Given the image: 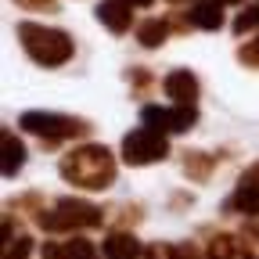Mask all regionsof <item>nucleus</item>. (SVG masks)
<instances>
[{
    "label": "nucleus",
    "instance_id": "obj_1",
    "mask_svg": "<svg viewBox=\"0 0 259 259\" xmlns=\"http://www.w3.org/2000/svg\"><path fill=\"white\" fill-rule=\"evenodd\" d=\"M61 177L83 191H105L115 180V158L101 144H83L61 158Z\"/></svg>",
    "mask_w": 259,
    "mask_h": 259
},
{
    "label": "nucleus",
    "instance_id": "obj_2",
    "mask_svg": "<svg viewBox=\"0 0 259 259\" xmlns=\"http://www.w3.org/2000/svg\"><path fill=\"white\" fill-rule=\"evenodd\" d=\"M18 40H22L25 54L36 61V65H47V69H54V65H61V61L72 58V40H69V32H61V29H47V25H36V22H22L18 25Z\"/></svg>",
    "mask_w": 259,
    "mask_h": 259
},
{
    "label": "nucleus",
    "instance_id": "obj_3",
    "mask_svg": "<svg viewBox=\"0 0 259 259\" xmlns=\"http://www.w3.org/2000/svg\"><path fill=\"white\" fill-rule=\"evenodd\" d=\"M97 223H101V209L79 198H65L51 212L40 216L44 231H87V227H97Z\"/></svg>",
    "mask_w": 259,
    "mask_h": 259
},
{
    "label": "nucleus",
    "instance_id": "obj_4",
    "mask_svg": "<svg viewBox=\"0 0 259 259\" xmlns=\"http://www.w3.org/2000/svg\"><path fill=\"white\" fill-rule=\"evenodd\" d=\"M169 155V144H166V134L162 130H134V134H126L122 141V162L126 166H148V162H162Z\"/></svg>",
    "mask_w": 259,
    "mask_h": 259
},
{
    "label": "nucleus",
    "instance_id": "obj_5",
    "mask_svg": "<svg viewBox=\"0 0 259 259\" xmlns=\"http://www.w3.org/2000/svg\"><path fill=\"white\" fill-rule=\"evenodd\" d=\"M22 130H29V134L36 137H47V141H65V137H79L87 134V122L79 119H69V115H58V112H25L22 119Z\"/></svg>",
    "mask_w": 259,
    "mask_h": 259
},
{
    "label": "nucleus",
    "instance_id": "obj_6",
    "mask_svg": "<svg viewBox=\"0 0 259 259\" xmlns=\"http://www.w3.org/2000/svg\"><path fill=\"white\" fill-rule=\"evenodd\" d=\"M144 126L151 130H162V134H184V130L194 126V105H177V108H162V105H148L141 112Z\"/></svg>",
    "mask_w": 259,
    "mask_h": 259
},
{
    "label": "nucleus",
    "instance_id": "obj_7",
    "mask_svg": "<svg viewBox=\"0 0 259 259\" xmlns=\"http://www.w3.org/2000/svg\"><path fill=\"white\" fill-rule=\"evenodd\" d=\"M231 205H234L238 212H245V216H259V166H255L252 173L241 177V184H238V191H234Z\"/></svg>",
    "mask_w": 259,
    "mask_h": 259
},
{
    "label": "nucleus",
    "instance_id": "obj_8",
    "mask_svg": "<svg viewBox=\"0 0 259 259\" xmlns=\"http://www.w3.org/2000/svg\"><path fill=\"white\" fill-rule=\"evenodd\" d=\"M166 94L177 105H194V97H198V79H194L187 69H177V72L166 76Z\"/></svg>",
    "mask_w": 259,
    "mask_h": 259
},
{
    "label": "nucleus",
    "instance_id": "obj_9",
    "mask_svg": "<svg viewBox=\"0 0 259 259\" xmlns=\"http://www.w3.org/2000/svg\"><path fill=\"white\" fill-rule=\"evenodd\" d=\"M141 241L126 231H115L105 238V259H141Z\"/></svg>",
    "mask_w": 259,
    "mask_h": 259
},
{
    "label": "nucleus",
    "instance_id": "obj_10",
    "mask_svg": "<svg viewBox=\"0 0 259 259\" xmlns=\"http://www.w3.org/2000/svg\"><path fill=\"white\" fill-rule=\"evenodd\" d=\"M209 259H252V252L238 234H216L209 241Z\"/></svg>",
    "mask_w": 259,
    "mask_h": 259
},
{
    "label": "nucleus",
    "instance_id": "obj_11",
    "mask_svg": "<svg viewBox=\"0 0 259 259\" xmlns=\"http://www.w3.org/2000/svg\"><path fill=\"white\" fill-rule=\"evenodd\" d=\"M97 18H101L112 32H126L134 15H130V4L126 0H105V4H97Z\"/></svg>",
    "mask_w": 259,
    "mask_h": 259
},
{
    "label": "nucleus",
    "instance_id": "obj_12",
    "mask_svg": "<svg viewBox=\"0 0 259 259\" xmlns=\"http://www.w3.org/2000/svg\"><path fill=\"white\" fill-rule=\"evenodd\" d=\"M191 25L198 29H220L223 25V4H216V0H202V4L191 8Z\"/></svg>",
    "mask_w": 259,
    "mask_h": 259
},
{
    "label": "nucleus",
    "instance_id": "obj_13",
    "mask_svg": "<svg viewBox=\"0 0 259 259\" xmlns=\"http://www.w3.org/2000/svg\"><path fill=\"white\" fill-rule=\"evenodd\" d=\"M22 162H25L22 141L11 134V130H4V177H15V173L22 169Z\"/></svg>",
    "mask_w": 259,
    "mask_h": 259
},
{
    "label": "nucleus",
    "instance_id": "obj_14",
    "mask_svg": "<svg viewBox=\"0 0 259 259\" xmlns=\"http://www.w3.org/2000/svg\"><path fill=\"white\" fill-rule=\"evenodd\" d=\"M166 36H169V22H166V18H148V22L137 29V40H141L144 47L166 44Z\"/></svg>",
    "mask_w": 259,
    "mask_h": 259
},
{
    "label": "nucleus",
    "instance_id": "obj_15",
    "mask_svg": "<svg viewBox=\"0 0 259 259\" xmlns=\"http://www.w3.org/2000/svg\"><path fill=\"white\" fill-rule=\"evenodd\" d=\"M144 259H198V252L191 245H162V241H155V245L144 248Z\"/></svg>",
    "mask_w": 259,
    "mask_h": 259
},
{
    "label": "nucleus",
    "instance_id": "obj_16",
    "mask_svg": "<svg viewBox=\"0 0 259 259\" xmlns=\"http://www.w3.org/2000/svg\"><path fill=\"white\" fill-rule=\"evenodd\" d=\"M61 259H101V255H97V248L87 238H72L61 245Z\"/></svg>",
    "mask_w": 259,
    "mask_h": 259
},
{
    "label": "nucleus",
    "instance_id": "obj_17",
    "mask_svg": "<svg viewBox=\"0 0 259 259\" xmlns=\"http://www.w3.org/2000/svg\"><path fill=\"white\" fill-rule=\"evenodd\" d=\"M252 29H259V4L245 8V11L234 18V32H252Z\"/></svg>",
    "mask_w": 259,
    "mask_h": 259
},
{
    "label": "nucleus",
    "instance_id": "obj_18",
    "mask_svg": "<svg viewBox=\"0 0 259 259\" xmlns=\"http://www.w3.org/2000/svg\"><path fill=\"white\" fill-rule=\"evenodd\" d=\"M29 252H32V241H29V238H18V241L8 238V241H4V259H25Z\"/></svg>",
    "mask_w": 259,
    "mask_h": 259
},
{
    "label": "nucleus",
    "instance_id": "obj_19",
    "mask_svg": "<svg viewBox=\"0 0 259 259\" xmlns=\"http://www.w3.org/2000/svg\"><path fill=\"white\" fill-rule=\"evenodd\" d=\"M241 61H245V65H255V69H259V36L248 40V44L241 47Z\"/></svg>",
    "mask_w": 259,
    "mask_h": 259
},
{
    "label": "nucleus",
    "instance_id": "obj_20",
    "mask_svg": "<svg viewBox=\"0 0 259 259\" xmlns=\"http://www.w3.org/2000/svg\"><path fill=\"white\" fill-rule=\"evenodd\" d=\"M44 259H61V245H44Z\"/></svg>",
    "mask_w": 259,
    "mask_h": 259
},
{
    "label": "nucleus",
    "instance_id": "obj_21",
    "mask_svg": "<svg viewBox=\"0 0 259 259\" xmlns=\"http://www.w3.org/2000/svg\"><path fill=\"white\" fill-rule=\"evenodd\" d=\"M130 8H148V4H155V0H126Z\"/></svg>",
    "mask_w": 259,
    "mask_h": 259
},
{
    "label": "nucleus",
    "instance_id": "obj_22",
    "mask_svg": "<svg viewBox=\"0 0 259 259\" xmlns=\"http://www.w3.org/2000/svg\"><path fill=\"white\" fill-rule=\"evenodd\" d=\"M216 4H238V0H216Z\"/></svg>",
    "mask_w": 259,
    "mask_h": 259
}]
</instances>
